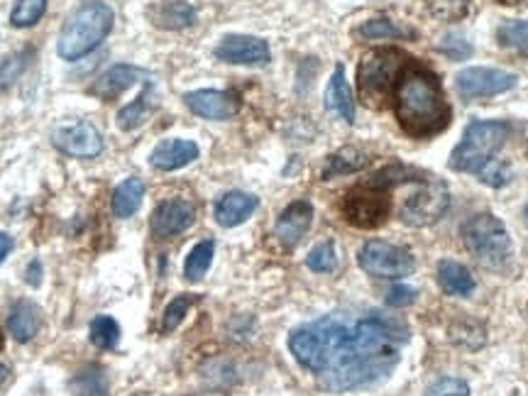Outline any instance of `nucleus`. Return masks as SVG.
Wrapping results in <instances>:
<instances>
[{
	"mask_svg": "<svg viewBox=\"0 0 528 396\" xmlns=\"http://www.w3.org/2000/svg\"><path fill=\"white\" fill-rule=\"evenodd\" d=\"M406 343V323L379 311L362 316L328 313L289 335V350L296 362L316 374L318 384L333 394L387 382Z\"/></svg>",
	"mask_w": 528,
	"mask_h": 396,
	"instance_id": "nucleus-1",
	"label": "nucleus"
},
{
	"mask_svg": "<svg viewBox=\"0 0 528 396\" xmlns=\"http://www.w3.org/2000/svg\"><path fill=\"white\" fill-rule=\"evenodd\" d=\"M394 115L401 130L414 140H431L450 125L453 108L438 76L428 66L409 62L394 86Z\"/></svg>",
	"mask_w": 528,
	"mask_h": 396,
	"instance_id": "nucleus-2",
	"label": "nucleus"
},
{
	"mask_svg": "<svg viewBox=\"0 0 528 396\" xmlns=\"http://www.w3.org/2000/svg\"><path fill=\"white\" fill-rule=\"evenodd\" d=\"M115 13L101 0H86L66 18L57 40V54L64 62H79L113 32Z\"/></svg>",
	"mask_w": 528,
	"mask_h": 396,
	"instance_id": "nucleus-3",
	"label": "nucleus"
},
{
	"mask_svg": "<svg viewBox=\"0 0 528 396\" xmlns=\"http://www.w3.org/2000/svg\"><path fill=\"white\" fill-rule=\"evenodd\" d=\"M509 137L511 125L506 120H472L450 154V169L460 174H480L489 162L497 159Z\"/></svg>",
	"mask_w": 528,
	"mask_h": 396,
	"instance_id": "nucleus-4",
	"label": "nucleus"
},
{
	"mask_svg": "<svg viewBox=\"0 0 528 396\" xmlns=\"http://www.w3.org/2000/svg\"><path fill=\"white\" fill-rule=\"evenodd\" d=\"M462 242L475 262L492 272H502L514 260V242L504 220L494 213H477L462 223Z\"/></svg>",
	"mask_w": 528,
	"mask_h": 396,
	"instance_id": "nucleus-5",
	"label": "nucleus"
},
{
	"mask_svg": "<svg viewBox=\"0 0 528 396\" xmlns=\"http://www.w3.org/2000/svg\"><path fill=\"white\" fill-rule=\"evenodd\" d=\"M409 62L411 59L401 49L394 47L367 52L362 57L360 66H357V91H360L362 101L370 103V106H377L379 101L392 96L396 81L404 74Z\"/></svg>",
	"mask_w": 528,
	"mask_h": 396,
	"instance_id": "nucleus-6",
	"label": "nucleus"
},
{
	"mask_svg": "<svg viewBox=\"0 0 528 396\" xmlns=\"http://www.w3.org/2000/svg\"><path fill=\"white\" fill-rule=\"evenodd\" d=\"M448 208L450 189L438 176H428L399 208V218L411 228H428V225L438 223L448 213Z\"/></svg>",
	"mask_w": 528,
	"mask_h": 396,
	"instance_id": "nucleus-7",
	"label": "nucleus"
},
{
	"mask_svg": "<svg viewBox=\"0 0 528 396\" xmlns=\"http://www.w3.org/2000/svg\"><path fill=\"white\" fill-rule=\"evenodd\" d=\"M357 264L362 272L379 279H399L409 277L416 269V260L406 247L392 245L384 240H370L360 247Z\"/></svg>",
	"mask_w": 528,
	"mask_h": 396,
	"instance_id": "nucleus-8",
	"label": "nucleus"
},
{
	"mask_svg": "<svg viewBox=\"0 0 528 396\" xmlns=\"http://www.w3.org/2000/svg\"><path fill=\"white\" fill-rule=\"evenodd\" d=\"M392 213L389 191L372 184H360L343 198V218L360 230H374L387 223Z\"/></svg>",
	"mask_w": 528,
	"mask_h": 396,
	"instance_id": "nucleus-9",
	"label": "nucleus"
},
{
	"mask_svg": "<svg viewBox=\"0 0 528 396\" xmlns=\"http://www.w3.org/2000/svg\"><path fill=\"white\" fill-rule=\"evenodd\" d=\"M519 84V76L504 69H489V66H470L455 76V91L462 101H477V98L502 96Z\"/></svg>",
	"mask_w": 528,
	"mask_h": 396,
	"instance_id": "nucleus-10",
	"label": "nucleus"
},
{
	"mask_svg": "<svg viewBox=\"0 0 528 396\" xmlns=\"http://www.w3.org/2000/svg\"><path fill=\"white\" fill-rule=\"evenodd\" d=\"M52 145L66 157L93 159L103 152V135L96 125L79 120L74 125H62L52 132Z\"/></svg>",
	"mask_w": 528,
	"mask_h": 396,
	"instance_id": "nucleus-11",
	"label": "nucleus"
},
{
	"mask_svg": "<svg viewBox=\"0 0 528 396\" xmlns=\"http://www.w3.org/2000/svg\"><path fill=\"white\" fill-rule=\"evenodd\" d=\"M213 54L218 62L238 66H264L272 59L269 44L262 37L252 35H225Z\"/></svg>",
	"mask_w": 528,
	"mask_h": 396,
	"instance_id": "nucleus-12",
	"label": "nucleus"
},
{
	"mask_svg": "<svg viewBox=\"0 0 528 396\" xmlns=\"http://www.w3.org/2000/svg\"><path fill=\"white\" fill-rule=\"evenodd\" d=\"M194 220H196L194 203L184 201V198H169V201H162L157 208H154L150 218V230L154 238L167 240L174 238V235L186 233V230L194 225Z\"/></svg>",
	"mask_w": 528,
	"mask_h": 396,
	"instance_id": "nucleus-13",
	"label": "nucleus"
},
{
	"mask_svg": "<svg viewBox=\"0 0 528 396\" xmlns=\"http://www.w3.org/2000/svg\"><path fill=\"white\" fill-rule=\"evenodd\" d=\"M184 106L203 120H230L238 115L240 98L230 91L201 88V91L184 93Z\"/></svg>",
	"mask_w": 528,
	"mask_h": 396,
	"instance_id": "nucleus-14",
	"label": "nucleus"
},
{
	"mask_svg": "<svg viewBox=\"0 0 528 396\" xmlns=\"http://www.w3.org/2000/svg\"><path fill=\"white\" fill-rule=\"evenodd\" d=\"M140 81H150V74H147L145 69L132 66V64H115V66H110L106 74L98 76V79L93 81V86L88 88V93L101 98V101H113V98L123 96L128 88L140 84Z\"/></svg>",
	"mask_w": 528,
	"mask_h": 396,
	"instance_id": "nucleus-15",
	"label": "nucleus"
},
{
	"mask_svg": "<svg viewBox=\"0 0 528 396\" xmlns=\"http://www.w3.org/2000/svg\"><path fill=\"white\" fill-rule=\"evenodd\" d=\"M313 223V206L308 201H294L279 213L277 225H274V238L284 247H296L304 235L311 230Z\"/></svg>",
	"mask_w": 528,
	"mask_h": 396,
	"instance_id": "nucleus-16",
	"label": "nucleus"
},
{
	"mask_svg": "<svg viewBox=\"0 0 528 396\" xmlns=\"http://www.w3.org/2000/svg\"><path fill=\"white\" fill-rule=\"evenodd\" d=\"M198 150L196 142L181 140V137H172V140H162L154 147L150 154V164L159 172H176V169L189 167L191 162H196Z\"/></svg>",
	"mask_w": 528,
	"mask_h": 396,
	"instance_id": "nucleus-17",
	"label": "nucleus"
},
{
	"mask_svg": "<svg viewBox=\"0 0 528 396\" xmlns=\"http://www.w3.org/2000/svg\"><path fill=\"white\" fill-rule=\"evenodd\" d=\"M257 206H260L257 196L245 194V191H228L216 201L213 218L220 228H238L257 211Z\"/></svg>",
	"mask_w": 528,
	"mask_h": 396,
	"instance_id": "nucleus-18",
	"label": "nucleus"
},
{
	"mask_svg": "<svg viewBox=\"0 0 528 396\" xmlns=\"http://www.w3.org/2000/svg\"><path fill=\"white\" fill-rule=\"evenodd\" d=\"M326 108L330 113L340 115L345 123H355V98H352L348 76H345V66H335L333 76H330L328 88H326Z\"/></svg>",
	"mask_w": 528,
	"mask_h": 396,
	"instance_id": "nucleus-19",
	"label": "nucleus"
},
{
	"mask_svg": "<svg viewBox=\"0 0 528 396\" xmlns=\"http://www.w3.org/2000/svg\"><path fill=\"white\" fill-rule=\"evenodd\" d=\"M150 20L162 30H186L196 22V10L184 0H162L150 10Z\"/></svg>",
	"mask_w": 528,
	"mask_h": 396,
	"instance_id": "nucleus-20",
	"label": "nucleus"
},
{
	"mask_svg": "<svg viewBox=\"0 0 528 396\" xmlns=\"http://www.w3.org/2000/svg\"><path fill=\"white\" fill-rule=\"evenodd\" d=\"M42 326V316L40 308H37L32 301L20 299L18 304L10 308L8 316V330L18 343H30L37 335V330Z\"/></svg>",
	"mask_w": 528,
	"mask_h": 396,
	"instance_id": "nucleus-21",
	"label": "nucleus"
},
{
	"mask_svg": "<svg viewBox=\"0 0 528 396\" xmlns=\"http://www.w3.org/2000/svg\"><path fill=\"white\" fill-rule=\"evenodd\" d=\"M145 181L137 176H128L115 186L113 198H110V208H113L115 218H130L140 211L142 198H145Z\"/></svg>",
	"mask_w": 528,
	"mask_h": 396,
	"instance_id": "nucleus-22",
	"label": "nucleus"
},
{
	"mask_svg": "<svg viewBox=\"0 0 528 396\" xmlns=\"http://www.w3.org/2000/svg\"><path fill=\"white\" fill-rule=\"evenodd\" d=\"M438 284L443 286L445 294L453 296H472V291L477 289L475 277L470 274V269L465 264L453 260H440L438 262Z\"/></svg>",
	"mask_w": 528,
	"mask_h": 396,
	"instance_id": "nucleus-23",
	"label": "nucleus"
},
{
	"mask_svg": "<svg viewBox=\"0 0 528 396\" xmlns=\"http://www.w3.org/2000/svg\"><path fill=\"white\" fill-rule=\"evenodd\" d=\"M370 164V157L360 150H352V147H345V150L330 154L326 159V167H323V179H333V176H343V174H355L360 169H365Z\"/></svg>",
	"mask_w": 528,
	"mask_h": 396,
	"instance_id": "nucleus-24",
	"label": "nucleus"
},
{
	"mask_svg": "<svg viewBox=\"0 0 528 396\" xmlns=\"http://www.w3.org/2000/svg\"><path fill=\"white\" fill-rule=\"evenodd\" d=\"M355 35L362 37V40H409V37H414L416 32L406 30V27H401L399 22L389 18H372L362 22V25L355 30Z\"/></svg>",
	"mask_w": 528,
	"mask_h": 396,
	"instance_id": "nucleus-25",
	"label": "nucleus"
},
{
	"mask_svg": "<svg viewBox=\"0 0 528 396\" xmlns=\"http://www.w3.org/2000/svg\"><path fill=\"white\" fill-rule=\"evenodd\" d=\"M150 98H152V81H147L145 91H142L135 101L128 103V106H123L118 110V118H115L118 120V128L123 132H132L140 128V125L147 120V115H150V108H152Z\"/></svg>",
	"mask_w": 528,
	"mask_h": 396,
	"instance_id": "nucleus-26",
	"label": "nucleus"
},
{
	"mask_svg": "<svg viewBox=\"0 0 528 396\" xmlns=\"http://www.w3.org/2000/svg\"><path fill=\"white\" fill-rule=\"evenodd\" d=\"M71 392L74 396H108V377L103 367L86 365L71 379Z\"/></svg>",
	"mask_w": 528,
	"mask_h": 396,
	"instance_id": "nucleus-27",
	"label": "nucleus"
},
{
	"mask_svg": "<svg viewBox=\"0 0 528 396\" xmlns=\"http://www.w3.org/2000/svg\"><path fill=\"white\" fill-rule=\"evenodd\" d=\"M213 255H216V242L213 240L198 242L194 250L189 252V257H186L184 277L189 279V282H201V279L206 277L208 269H211Z\"/></svg>",
	"mask_w": 528,
	"mask_h": 396,
	"instance_id": "nucleus-28",
	"label": "nucleus"
},
{
	"mask_svg": "<svg viewBox=\"0 0 528 396\" xmlns=\"http://www.w3.org/2000/svg\"><path fill=\"white\" fill-rule=\"evenodd\" d=\"M497 42L504 49L528 57V20H506L499 25Z\"/></svg>",
	"mask_w": 528,
	"mask_h": 396,
	"instance_id": "nucleus-29",
	"label": "nucleus"
},
{
	"mask_svg": "<svg viewBox=\"0 0 528 396\" xmlns=\"http://www.w3.org/2000/svg\"><path fill=\"white\" fill-rule=\"evenodd\" d=\"M88 338H91V343L96 345V348L115 350L120 343L118 321H115L113 316H106V313H101V316H96L91 321V328H88Z\"/></svg>",
	"mask_w": 528,
	"mask_h": 396,
	"instance_id": "nucleus-30",
	"label": "nucleus"
},
{
	"mask_svg": "<svg viewBox=\"0 0 528 396\" xmlns=\"http://www.w3.org/2000/svg\"><path fill=\"white\" fill-rule=\"evenodd\" d=\"M32 57H35V52H32L30 47L20 49V52L5 57V62L0 64V93L8 91V88L13 86L22 74H25V69L32 62Z\"/></svg>",
	"mask_w": 528,
	"mask_h": 396,
	"instance_id": "nucleus-31",
	"label": "nucleus"
},
{
	"mask_svg": "<svg viewBox=\"0 0 528 396\" xmlns=\"http://www.w3.org/2000/svg\"><path fill=\"white\" fill-rule=\"evenodd\" d=\"M44 13H47V0H15L10 25L25 30V27L37 25L44 18Z\"/></svg>",
	"mask_w": 528,
	"mask_h": 396,
	"instance_id": "nucleus-32",
	"label": "nucleus"
},
{
	"mask_svg": "<svg viewBox=\"0 0 528 396\" xmlns=\"http://www.w3.org/2000/svg\"><path fill=\"white\" fill-rule=\"evenodd\" d=\"M306 267L316 274H330L338 267V252H335V242L326 240L321 245L313 247L306 257Z\"/></svg>",
	"mask_w": 528,
	"mask_h": 396,
	"instance_id": "nucleus-33",
	"label": "nucleus"
},
{
	"mask_svg": "<svg viewBox=\"0 0 528 396\" xmlns=\"http://www.w3.org/2000/svg\"><path fill=\"white\" fill-rule=\"evenodd\" d=\"M194 304H196L194 294H179L176 299H172V304L164 308L162 333H172V330L179 328V323L184 321V316L189 313V308Z\"/></svg>",
	"mask_w": 528,
	"mask_h": 396,
	"instance_id": "nucleus-34",
	"label": "nucleus"
},
{
	"mask_svg": "<svg viewBox=\"0 0 528 396\" xmlns=\"http://www.w3.org/2000/svg\"><path fill=\"white\" fill-rule=\"evenodd\" d=\"M440 52L445 54L453 62H465V59L472 57V42L467 40L462 32H448L438 44Z\"/></svg>",
	"mask_w": 528,
	"mask_h": 396,
	"instance_id": "nucleus-35",
	"label": "nucleus"
},
{
	"mask_svg": "<svg viewBox=\"0 0 528 396\" xmlns=\"http://www.w3.org/2000/svg\"><path fill=\"white\" fill-rule=\"evenodd\" d=\"M477 176H480L482 184L492 186V189H502V186H506L511 181L514 169H511V164L506 162V159H494V162H489Z\"/></svg>",
	"mask_w": 528,
	"mask_h": 396,
	"instance_id": "nucleus-36",
	"label": "nucleus"
},
{
	"mask_svg": "<svg viewBox=\"0 0 528 396\" xmlns=\"http://www.w3.org/2000/svg\"><path fill=\"white\" fill-rule=\"evenodd\" d=\"M426 396H470V387H467V382H462V379L445 377L433 384V387H428Z\"/></svg>",
	"mask_w": 528,
	"mask_h": 396,
	"instance_id": "nucleus-37",
	"label": "nucleus"
},
{
	"mask_svg": "<svg viewBox=\"0 0 528 396\" xmlns=\"http://www.w3.org/2000/svg\"><path fill=\"white\" fill-rule=\"evenodd\" d=\"M431 13L443 20H460L467 13V0H431Z\"/></svg>",
	"mask_w": 528,
	"mask_h": 396,
	"instance_id": "nucleus-38",
	"label": "nucleus"
},
{
	"mask_svg": "<svg viewBox=\"0 0 528 396\" xmlns=\"http://www.w3.org/2000/svg\"><path fill=\"white\" fill-rule=\"evenodd\" d=\"M416 296H418V291L411 289V286L394 284L392 289L387 291V306H392V308H406V306L414 304Z\"/></svg>",
	"mask_w": 528,
	"mask_h": 396,
	"instance_id": "nucleus-39",
	"label": "nucleus"
},
{
	"mask_svg": "<svg viewBox=\"0 0 528 396\" xmlns=\"http://www.w3.org/2000/svg\"><path fill=\"white\" fill-rule=\"evenodd\" d=\"M25 282L30 286H40L42 284V262L40 260H30L25 269Z\"/></svg>",
	"mask_w": 528,
	"mask_h": 396,
	"instance_id": "nucleus-40",
	"label": "nucleus"
},
{
	"mask_svg": "<svg viewBox=\"0 0 528 396\" xmlns=\"http://www.w3.org/2000/svg\"><path fill=\"white\" fill-rule=\"evenodd\" d=\"M13 247H15V240L10 238L8 233H3V230H0V264H3L5 257L13 252Z\"/></svg>",
	"mask_w": 528,
	"mask_h": 396,
	"instance_id": "nucleus-41",
	"label": "nucleus"
},
{
	"mask_svg": "<svg viewBox=\"0 0 528 396\" xmlns=\"http://www.w3.org/2000/svg\"><path fill=\"white\" fill-rule=\"evenodd\" d=\"M10 377V367L8 365H0V387H3L5 382H8Z\"/></svg>",
	"mask_w": 528,
	"mask_h": 396,
	"instance_id": "nucleus-42",
	"label": "nucleus"
},
{
	"mask_svg": "<svg viewBox=\"0 0 528 396\" xmlns=\"http://www.w3.org/2000/svg\"><path fill=\"white\" fill-rule=\"evenodd\" d=\"M5 348V338H3V333H0V350Z\"/></svg>",
	"mask_w": 528,
	"mask_h": 396,
	"instance_id": "nucleus-43",
	"label": "nucleus"
},
{
	"mask_svg": "<svg viewBox=\"0 0 528 396\" xmlns=\"http://www.w3.org/2000/svg\"><path fill=\"white\" fill-rule=\"evenodd\" d=\"M524 218H526V223H528V203H526V208H524Z\"/></svg>",
	"mask_w": 528,
	"mask_h": 396,
	"instance_id": "nucleus-44",
	"label": "nucleus"
}]
</instances>
